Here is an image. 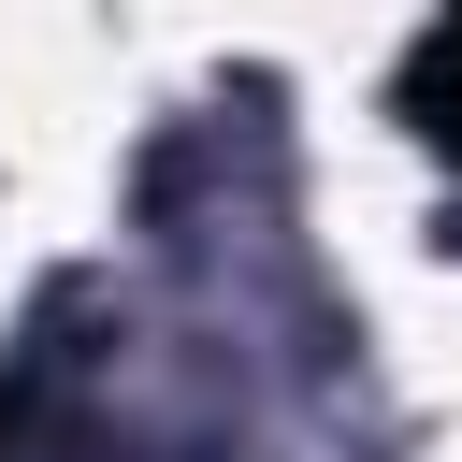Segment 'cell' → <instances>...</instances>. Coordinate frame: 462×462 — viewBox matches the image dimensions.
Returning a JSON list of instances; mask_svg holds the SVG:
<instances>
[{"mask_svg": "<svg viewBox=\"0 0 462 462\" xmlns=\"http://www.w3.org/2000/svg\"><path fill=\"white\" fill-rule=\"evenodd\" d=\"M390 101H404L433 144H462V14H433V29L404 43V87H390Z\"/></svg>", "mask_w": 462, "mask_h": 462, "instance_id": "6da1fadb", "label": "cell"}]
</instances>
